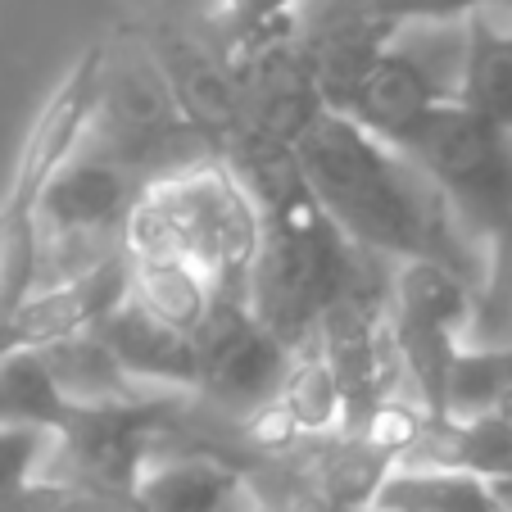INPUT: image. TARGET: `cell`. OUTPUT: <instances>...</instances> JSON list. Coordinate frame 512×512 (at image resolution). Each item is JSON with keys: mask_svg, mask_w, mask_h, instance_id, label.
Wrapping results in <instances>:
<instances>
[{"mask_svg": "<svg viewBox=\"0 0 512 512\" xmlns=\"http://www.w3.org/2000/svg\"><path fill=\"white\" fill-rule=\"evenodd\" d=\"M290 150L313 200L349 245L390 263H440L476 290L485 263L481 241L395 145L340 114H322Z\"/></svg>", "mask_w": 512, "mask_h": 512, "instance_id": "cell-1", "label": "cell"}, {"mask_svg": "<svg viewBox=\"0 0 512 512\" xmlns=\"http://www.w3.org/2000/svg\"><path fill=\"white\" fill-rule=\"evenodd\" d=\"M254 245L259 213L223 164L145 186L123 227V250L132 259H182L209 286H245Z\"/></svg>", "mask_w": 512, "mask_h": 512, "instance_id": "cell-2", "label": "cell"}, {"mask_svg": "<svg viewBox=\"0 0 512 512\" xmlns=\"http://www.w3.org/2000/svg\"><path fill=\"white\" fill-rule=\"evenodd\" d=\"M82 141L127 164L145 186L218 164L213 145L177 109L173 91L141 37L100 41V87Z\"/></svg>", "mask_w": 512, "mask_h": 512, "instance_id": "cell-3", "label": "cell"}, {"mask_svg": "<svg viewBox=\"0 0 512 512\" xmlns=\"http://www.w3.org/2000/svg\"><path fill=\"white\" fill-rule=\"evenodd\" d=\"M96 87H100V41L91 50H82V59L59 82V91L46 100L41 118L28 132L19 168L10 177V191L0 200V331H5L10 313L28 300L32 290L41 191L87 136L91 109H96Z\"/></svg>", "mask_w": 512, "mask_h": 512, "instance_id": "cell-4", "label": "cell"}, {"mask_svg": "<svg viewBox=\"0 0 512 512\" xmlns=\"http://www.w3.org/2000/svg\"><path fill=\"white\" fill-rule=\"evenodd\" d=\"M182 395L186 390H145L136 399L73 404V417L50 440L41 476L73 494H132L164 454Z\"/></svg>", "mask_w": 512, "mask_h": 512, "instance_id": "cell-5", "label": "cell"}, {"mask_svg": "<svg viewBox=\"0 0 512 512\" xmlns=\"http://www.w3.org/2000/svg\"><path fill=\"white\" fill-rule=\"evenodd\" d=\"M399 155L413 159V168L445 195L454 218L476 241L512 218V132L458 100L435 105L399 145Z\"/></svg>", "mask_w": 512, "mask_h": 512, "instance_id": "cell-6", "label": "cell"}, {"mask_svg": "<svg viewBox=\"0 0 512 512\" xmlns=\"http://www.w3.org/2000/svg\"><path fill=\"white\" fill-rule=\"evenodd\" d=\"M395 472V454L363 431L300 435L295 445L241 467L245 494L263 512H372Z\"/></svg>", "mask_w": 512, "mask_h": 512, "instance_id": "cell-7", "label": "cell"}, {"mask_svg": "<svg viewBox=\"0 0 512 512\" xmlns=\"http://www.w3.org/2000/svg\"><path fill=\"white\" fill-rule=\"evenodd\" d=\"M472 286L440 263H395L386 336L395 349L404 395L426 417H445L449 363L463 349Z\"/></svg>", "mask_w": 512, "mask_h": 512, "instance_id": "cell-8", "label": "cell"}, {"mask_svg": "<svg viewBox=\"0 0 512 512\" xmlns=\"http://www.w3.org/2000/svg\"><path fill=\"white\" fill-rule=\"evenodd\" d=\"M195 399L223 417H254L277 404L295 349H286L250 309L245 286H209V309L191 331Z\"/></svg>", "mask_w": 512, "mask_h": 512, "instance_id": "cell-9", "label": "cell"}, {"mask_svg": "<svg viewBox=\"0 0 512 512\" xmlns=\"http://www.w3.org/2000/svg\"><path fill=\"white\" fill-rule=\"evenodd\" d=\"M218 59L227 64L236 105H241L245 123L254 132L272 136L281 145H295L327 114L318 87L309 78V64H304L300 46H295V14L245 37L241 46Z\"/></svg>", "mask_w": 512, "mask_h": 512, "instance_id": "cell-10", "label": "cell"}, {"mask_svg": "<svg viewBox=\"0 0 512 512\" xmlns=\"http://www.w3.org/2000/svg\"><path fill=\"white\" fill-rule=\"evenodd\" d=\"M141 195L145 182L132 168L82 141L41 191L37 241L123 245V227Z\"/></svg>", "mask_w": 512, "mask_h": 512, "instance_id": "cell-11", "label": "cell"}, {"mask_svg": "<svg viewBox=\"0 0 512 512\" xmlns=\"http://www.w3.org/2000/svg\"><path fill=\"white\" fill-rule=\"evenodd\" d=\"M395 37L399 32L377 14V0H309L295 10V46L327 114L345 105L358 78Z\"/></svg>", "mask_w": 512, "mask_h": 512, "instance_id": "cell-12", "label": "cell"}, {"mask_svg": "<svg viewBox=\"0 0 512 512\" xmlns=\"http://www.w3.org/2000/svg\"><path fill=\"white\" fill-rule=\"evenodd\" d=\"M141 41L150 50V59L159 64V73H164L177 109L213 145V155L223 159L227 145L250 123H245L241 105H236L232 78H227V64L218 59V50L204 37L182 32L177 23H150V28H141Z\"/></svg>", "mask_w": 512, "mask_h": 512, "instance_id": "cell-13", "label": "cell"}, {"mask_svg": "<svg viewBox=\"0 0 512 512\" xmlns=\"http://www.w3.org/2000/svg\"><path fill=\"white\" fill-rule=\"evenodd\" d=\"M127 290H132V254L127 250L105 259L100 268L82 272L78 281H64L55 290H32L0 331V354L5 349H41L100 327L127 300Z\"/></svg>", "mask_w": 512, "mask_h": 512, "instance_id": "cell-14", "label": "cell"}, {"mask_svg": "<svg viewBox=\"0 0 512 512\" xmlns=\"http://www.w3.org/2000/svg\"><path fill=\"white\" fill-rule=\"evenodd\" d=\"M445 100H449V87L435 78V68L422 55L404 50L399 41H390L336 114L399 150L422 127V118L435 105H445Z\"/></svg>", "mask_w": 512, "mask_h": 512, "instance_id": "cell-15", "label": "cell"}, {"mask_svg": "<svg viewBox=\"0 0 512 512\" xmlns=\"http://www.w3.org/2000/svg\"><path fill=\"white\" fill-rule=\"evenodd\" d=\"M395 472H458L494 485L512 476V422L503 413L422 417Z\"/></svg>", "mask_w": 512, "mask_h": 512, "instance_id": "cell-16", "label": "cell"}, {"mask_svg": "<svg viewBox=\"0 0 512 512\" xmlns=\"http://www.w3.org/2000/svg\"><path fill=\"white\" fill-rule=\"evenodd\" d=\"M96 331V340L114 354V363L136 386H164V390H195V349L186 331H173L168 322L150 318L123 300Z\"/></svg>", "mask_w": 512, "mask_h": 512, "instance_id": "cell-17", "label": "cell"}, {"mask_svg": "<svg viewBox=\"0 0 512 512\" xmlns=\"http://www.w3.org/2000/svg\"><path fill=\"white\" fill-rule=\"evenodd\" d=\"M136 503L145 512H245L250 494L236 467L218 458H164L136 485Z\"/></svg>", "mask_w": 512, "mask_h": 512, "instance_id": "cell-18", "label": "cell"}, {"mask_svg": "<svg viewBox=\"0 0 512 512\" xmlns=\"http://www.w3.org/2000/svg\"><path fill=\"white\" fill-rule=\"evenodd\" d=\"M449 91H454L449 100L512 132V32L494 28L485 14L467 19L458 82Z\"/></svg>", "mask_w": 512, "mask_h": 512, "instance_id": "cell-19", "label": "cell"}, {"mask_svg": "<svg viewBox=\"0 0 512 512\" xmlns=\"http://www.w3.org/2000/svg\"><path fill=\"white\" fill-rule=\"evenodd\" d=\"M41 358H46L50 377H55L59 395H64L68 404H109V399H136L150 390V386H136V381L118 368L114 354L96 340V331L41 345Z\"/></svg>", "mask_w": 512, "mask_h": 512, "instance_id": "cell-20", "label": "cell"}, {"mask_svg": "<svg viewBox=\"0 0 512 512\" xmlns=\"http://www.w3.org/2000/svg\"><path fill=\"white\" fill-rule=\"evenodd\" d=\"M73 404L59 395L41 349H5L0 354V426L23 431H64Z\"/></svg>", "mask_w": 512, "mask_h": 512, "instance_id": "cell-21", "label": "cell"}, {"mask_svg": "<svg viewBox=\"0 0 512 512\" xmlns=\"http://www.w3.org/2000/svg\"><path fill=\"white\" fill-rule=\"evenodd\" d=\"M127 300L150 318L168 322L173 331L191 336L209 309V281L182 259H132V290Z\"/></svg>", "mask_w": 512, "mask_h": 512, "instance_id": "cell-22", "label": "cell"}, {"mask_svg": "<svg viewBox=\"0 0 512 512\" xmlns=\"http://www.w3.org/2000/svg\"><path fill=\"white\" fill-rule=\"evenodd\" d=\"M372 512H499L490 485L458 472H390Z\"/></svg>", "mask_w": 512, "mask_h": 512, "instance_id": "cell-23", "label": "cell"}, {"mask_svg": "<svg viewBox=\"0 0 512 512\" xmlns=\"http://www.w3.org/2000/svg\"><path fill=\"white\" fill-rule=\"evenodd\" d=\"M481 281L472 290V318L463 345H512V218L481 241Z\"/></svg>", "mask_w": 512, "mask_h": 512, "instance_id": "cell-24", "label": "cell"}, {"mask_svg": "<svg viewBox=\"0 0 512 512\" xmlns=\"http://www.w3.org/2000/svg\"><path fill=\"white\" fill-rule=\"evenodd\" d=\"M512 399V345H463L449 363L445 417L499 413Z\"/></svg>", "mask_w": 512, "mask_h": 512, "instance_id": "cell-25", "label": "cell"}, {"mask_svg": "<svg viewBox=\"0 0 512 512\" xmlns=\"http://www.w3.org/2000/svg\"><path fill=\"white\" fill-rule=\"evenodd\" d=\"M272 408L300 435L340 431V390H336V381H331L322 354L313 349V340L295 349L290 372H286V381H281V395Z\"/></svg>", "mask_w": 512, "mask_h": 512, "instance_id": "cell-26", "label": "cell"}, {"mask_svg": "<svg viewBox=\"0 0 512 512\" xmlns=\"http://www.w3.org/2000/svg\"><path fill=\"white\" fill-rule=\"evenodd\" d=\"M300 5L304 0H209V10H204V32H209V37L204 41H209L218 55H227V50H236L245 37L290 19Z\"/></svg>", "mask_w": 512, "mask_h": 512, "instance_id": "cell-27", "label": "cell"}, {"mask_svg": "<svg viewBox=\"0 0 512 512\" xmlns=\"http://www.w3.org/2000/svg\"><path fill=\"white\" fill-rule=\"evenodd\" d=\"M50 440L46 431H23V426H0V499L23 485L41 481V467H46Z\"/></svg>", "mask_w": 512, "mask_h": 512, "instance_id": "cell-28", "label": "cell"}, {"mask_svg": "<svg viewBox=\"0 0 512 512\" xmlns=\"http://www.w3.org/2000/svg\"><path fill=\"white\" fill-rule=\"evenodd\" d=\"M485 10H512V0H377V14L395 32L408 23H467Z\"/></svg>", "mask_w": 512, "mask_h": 512, "instance_id": "cell-29", "label": "cell"}, {"mask_svg": "<svg viewBox=\"0 0 512 512\" xmlns=\"http://www.w3.org/2000/svg\"><path fill=\"white\" fill-rule=\"evenodd\" d=\"M68 499H73V490H64V485H55V481L41 476V481L5 494V499H0V512H59Z\"/></svg>", "mask_w": 512, "mask_h": 512, "instance_id": "cell-30", "label": "cell"}, {"mask_svg": "<svg viewBox=\"0 0 512 512\" xmlns=\"http://www.w3.org/2000/svg\"><path fill=\"white\" fill-rule=\"evenodd\" d=\"M82 503H87L91 512H145L141 503H136V490L132 494H78Z\"/></svg>", "mask_w": 512, "mask_h": 512, "instance_id": "cell-31", "label": "cell"}, {"mask_svg": "<svg viewBox=\"0 0 512 512\" xmlns=\"http://www.w3.org/2000/svg\"><path fill=\"white\" fill-rule=\"evenodd\" d=\"M59 512H91V508H87V503L78 499V494H73V499H68V503H64V508H59Z\"/></svg>", "mask_w": 512, "mask_h": 512, "instance_id": "cell-32", "label": "cell"}, {"mask_svg": "<svg viewBox=\"0 0 512 512\" xmlns=\"http://www.w3.org/2000/svg\"><path fill=\"white\" fill-rule=\"evenodd\" d=\"M499 413H503V417H508V422H512V399H508V404H503V408H499Z\"/></svg>", "mask_w": 512, "mask_h": 512, "instance_id": "cell-33", "label": "cell"}, {"mask_svg": "<svg viewBox=\"0 0 512 512\" xmlns=\"http://www.w3.org/2000/svg\"><path fill=\"white\" fill-rule=\"evenodd\" d=\"M245 512H263V508H254V503H250V508H245Z\"/></svg>", "mask_w": 512, "mask_h": 512, "instance_id": "cell-34", "label": "cell"}]
</instances>
